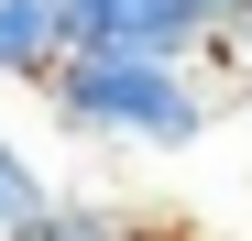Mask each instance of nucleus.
<instances>
[{"label": "nucleus", "mask_w": 252, "mask_h": 241, "mask_svg": "<svg viewBox=\"0 0 252 241\" xmlns=\"http://www.w3.org/2000/svg\"><path fill=\"white\" fill-rule=\"evenodd\" d=\"M55 99H66V120L121 132V143H197L208 132V88L187 66H154V55H66Z\"/></svg>", "instance_id": "1"}, {"label": "nucleus", "mask_w": 252, "mask_h": 241, "mask_svg": "<svg viewBox=\"0 0 252 241\" xmlns=\"http://www.w3.org/2000/svg\"><path fill=\"white\" fill-rule=\"evenodd\" d=\"M55 66H66L55 0H0V77H55Z\"/></svg>", "instance_id": "2"}, {"label": "nucleus", "mask_w": 252, "mask_h": 241, "mask_svg": "<svg viewBox=\"0 0 252 241\" xmlns=\"http://www.w3.org/2000/svg\"><path fill=\"white\" fill-rule=\"evenodd\" d=\"M44 219H55V197H44V176H33V153L0 143V241H33Z\"/></svg>", "instance_id": "3"}, {"label": "nucleus", "mask_w": 252, "mask_h": 241, "mask_svg": "<svg viewBox=\"0 0 252 241\" xmlns=\"http://www.w3.org/2000/svg\"><path fill=\"white\" fill-rule=\"evenodd\" d=\"M33 241H132V230H121V219H99V209H55Z\"/></svg>", "instance_id": "4"}, {"label": "nucleus", "mask_w": 252, "mask_h": 241, "mask_svg": "<svg viewBox=\"0 0 252 241\" xmlns=\"http://www.w3.org/2000/svg\"><path fill=\"white\" fill-rule=\"evenodd\" d=\"M230 44H241V66H252V0H241V11H230Z\"/></svg>", "instance_id": "5"}]
</instances>
